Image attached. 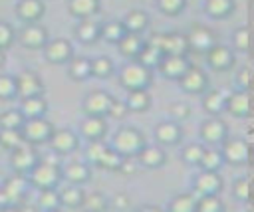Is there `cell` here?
Returning <instances> with one entry per match:
<instances>
[{"mask_svg":"<svg viewBox=\"0 0 254 212\" xmlns=\"http://www.w3.org/2000/svg\"><path fill=\"white\" fill-rule=\"evenodd\" d=\"M26 180L36 190H42V188H58L60 182H62V168H60L58 162L38 159V162L26 174Z\"/></svg>","mask_w":254,"mask_h":212,"instance_id":"1","label":"cell"},{"mask_svg":"<svg viewBox=\"0 0 254 212\" xmlns=\"http://www.w3.org/2000/svg\"><path fill=\"white\" fill-rule=\"evenodd\" d=\"M145 143H147L145 135H143L137 127L127 125V127H119V129L113 133L109 145H111L117 153H121L123 157H135V155L145 147Z\"/></svg>","mask_w":254,"mask_h":212,"instance_id":"2","label":"cell"},{"mask_svg":"<svg viewBox=\"0 0 254 212\" xmlns=\"http://www.w3.org/2000/svg\"><path fill=\"white\" fill-rule=\"evenodd\" d=\"M119 83L125 91L131 89H149V85L153 83V69L141 65L139 61L131 59L129 63H125L119 71Z\"/></svg>","mask_w":254,"mask_h":212,"instance_id":"3","label":"cell"},{"mask_svg":"<svg viewBox=\"0 0 254 212\" xmlns=\"http://www.w3.org/2000/svg\"><path fill=\"white\" fill-rule=\"evenodd\" d=\"M20 133L28 145L38 147V145L48 143V139L54 133V125L46 119V115L44 117H30V119H24Z\"/></svg>","mask_w":254,"mask_h":212,"instance_id":"4","label":"cell"},{"mask_svg":"<svg viewBox=\"0 0 254 212\" xmlns=\"http://www.w3.org/2000/svg\"><path fill=\"white\" fill-rule=\"evenodd\" d=\"M224 164H232V166H242L250 160V143L244 141L242 137H226L220 145H218Z\"/></svg>","mask_w":254,"mask_h":212,"instance_id":"5","label":"cell"},{"mask_svg":"<svg viewBox=\"0 0 254 212\" xmlns=\"http://www.w3.org/2000/svg\"><path fill=\"white\" fill-rule=\"evenodd\" d=\"M198 135H200V139H202V145L218 147V145L228 137V125L220 119V115H208V117L200 123Z\"/></svg>","mask_w":254,"mask_h":212,"instance_id":"6","label":"cell"},{"mask_svg":"<svg viewBox=\"0 0 254 212\" xmlns=\"http://www.w3.org/2000/svg\"><path fill=\"white\" fill-rule=\"evenodd\" d=\"M16 40L20 46H24L28 50H42L46 46V42L50 40V34L40 22H28L18 30Z\"/></svg>","mask_w":254,"mask_h":212,"instance_id":"7","label":"cell"},{"mask_svg":"<svg viewBox=\"0 0 254 212\" xmlns=\"http://www.w3.org/2000/svg\"><path fill=\"white\" fill-rule=\"evenodd\" d=\"M204 59H206V65L214 71H228L234 67L236 63V55H234V50L228 48V46H222V44H214L210 46L204 53Z\"/></svg>","mask_w":254,"mask_h":212,"instance_id":"8","label":"cell"},{"mask_svg":"<svg viewBox=\"0 0 254 212\" xmlns=\"http://www.w3.org/2000/svg\"><path fill=\"white\" fill-rule=\"evenodd\" d=\"M10 153V166L14 168V172H18V174H28L30 172V168L38 162V159H40V155H38V151L34 149V145H28L26 141L22 143V145H18V147H14L12 151H8Z\"/></svg>","mask_w":254,"mask_h":212,"instance_id":"9","label":"cell"},{"mask_svg":"<svg viewBox=\"0 0 254 212\" xmlns=\"http://www.w3.org/2000/svg\"><path fill=\"white\" fill-rule=\"evenodd\" d=\"M177 83H179V87L185 91V93H189V95H200V93H204L210 85H208V75H206V71L204 69H200V67H196V65H189V69L177 79Z\"/></svg>","mask_w":254,"mask_h":212,"instance_id":"10","label":"cell"},{"mask_svg":"<svg viewBox=\"0 0 254 212\" xmlns=\"http://www.w3.org/2000/svg\"><path fill=\"white\" fill-rule=\"evenodd\" d=\"M14 83H16V97L18 99L44 95V91H46L42 77L32 69H22L18 75H14Z\"/></svg>","mask_w":254,"mask_h":212,"instance_id":"11","label":"cell"},{"mask_svg":"<svg viewBox=\"0 0 254 212\" xmlns=\"http://www.w3.org/2000/svg\"><path fill=\"white\" fill-rule=\"evenodd\" d=\"M42 50H44L46 61H50V63H54V65H64V63H67L69 57L73 55V46H71V42L65 40V38L48 40Z\"/></svg>","mask_w":254,"mask_h":212,"instance_id":"12","label":"cell"},{"mask_svg":"<svg viewBox=\"0 0 254 212\" xmlns=\"http://www.w3.org/2000/svg\"><path fill=\"white\" fill-rule=\"evenodd\" d=\"M48 145L52 149V153L65 157L69 153H73L79 145V137L71 131V129H54L52 137L48 139Z\"/></svg>","mask_w":254,"mask_h":212,"instance_id":"13","label":"cell"},{"mask_svg":"<svg viewBox=\"0 0 254 212\" xmlns=\"http://www.w3.org/2000/svg\"><path fill=\"white\" fill-rule=\"evenodd\" d=\"M250 91L246 89H236L226 95L224 101V113L236 117V119H248L250 117Z\"/></svg>","mask_w":254,"mask_h":212,"instance_id":"14","label":"cell"},{"mask_svg":"<svg viewBox=\"0 0 254 212\" xmlns=\"http://www.w3.org/2000/svg\"><path fill=\"white\" fill-rule=\"evenodd\" d=\"M109 131V121L103 115H85L79 123V133L85 141H99L105 139Z\"/></svg>","mask_w":254,"mask_h":212,"instance_id":"15","label":"cell"},{"mask_svg":"<svg viewBox=\"0 0 254 212\" xmlns=\"http://www.w3.org/2000/svg\"><path fill=\"white\" fill-rule=\"evenodd\" d=\"M187 42H189V52H194V53H204L210 46L216 44V36L210 28L206 26H192V30L187 34Z\"/></svg>","mask_w":254,"mask_h":212,"instance_id":"16","label":"cell"},{"mask_svg":"<svg viewBox=\"0 0 254 212\" xmlns=\"http://www.w3.org/2000/svg\"><path fill=\"white\" fill-rule=\"evenodd\" d=\"M190 65V59L189 55H163L159 65L155 69H159V73L165 77V79H173L177 81Z\"/></svg>","mask_w":254,"mask_h":212,"instance_id":"17","label":"cell"},{"mask_svg":"<svg viewBox=\"0 0 254 212\" xmlns=\"http://www.w3.org/2000/svg\"><path fill=\"white\" fill-rule=\"evenodd\" d=\"M111 93H107L105 89H91L81 103V111L83 115H103L107 113V107L111 103Z\"/></svg>","mask_w":254,"mask_h":212,"instance_id":"18","label":"cell"},{"mask_svg":"<svg viewBox=\"0 0 254 212\" xmlns=\"http://www.w3.org/2000/svg\"><path fill=\"white\" fill-rule=\"evenodd\" d=\"M155 139L161 147H173V145H179L183 141V129H181V123L173 121V119H167V121H161L155 125Z\"/></svg>","mask_w":254,"mask_h":212,"instance_id":"19","label":"cell"},{"mask_svg":"<svg viewBox=\"0 0 254 212\" xmlns=\"http://www.w3.org/2000/svg\"><path fill=\"white\" fill-rule=\"evenodd\" d=\"M222 186H224V182H222L220 172H216V170H200L194 176L192 190H194V194H220Z\"/></svg>","mask_w":254,"mask_h":212,"instance_id":"20","label":"cell"},{"mask_svg":"<svg viewBox=\"0 0 254 212\" xmlns=\"http://www.w3.org/2000/svg\"><path fill=\"white\" fill-rule=\"evenodd\" d=\"M135 160L139 162V166H145V168L153 170V168L165 166L167 153H165V149L161 145H147L145 143V147L135 155Z\"/></svg>","mask_w":254,"mask_h":212,"instance_id":"21","label":"cell"},{"mask_svg":"<svg viewBox=\"0 0 254 212\" xmlns=\"http://www.w3.org/2000/svg\"><path fill=\"white\" fill-rule=\"evenodd\" d=\"M14 14L24 24L40 22L46 14V4H44V0H18L14 6Z\"/></svg>","mask_w":254,"mask_h":212,"instance_id":"22","label":"cell"},{"mask_svg":"<svg viewBox=\"0 0 254 212\" xmlns=\"http://www.w3.org/2000/svg\"><path fill=\"white\" fill-rule=\"evenodd\" d=\"M60 168H62V180L65 178V182H69V184L83 186V184H87L91 180V166L87 162L71 160V162H67V164L60 166Z\"/></svg>","mask_w":254,"mask_h":212,"instance_id":"23","label":"cell"},{"mask_svg":"<svg viewBox=\"0 0 254 212\" xmlns=\"http://www.w3.org/2000/svg\"><path fill=\"white\" fill-rule=\"evenodd\" d=\"M28 188H30V184H28V180H26V176H24V174H18V172H16L14 176L6 178V182L2 184V192H4V196L8 198L10 208H12V206H16L20 200H24V198H26Z\"/></svg>","mask_w":254,"mask_h":212,"instance_id":"24","label":"cell"},{"mask_svg":"<svg viewBox=\"0 0 254 212\" xmlns=\"http://www.w3.org/2000/svg\"><path fill=\"white\" fill-rule=\"evenodd\" d=\"M58 196H60V206L62 208H81L83 200H85V192L79 184H65L62 188H58Z\"/></svg>","mask_w":254,"mask_h":212,"instance_id":"25","label":"cell"},{"mask_svg":"<svg viewBox=\"0 0 254 212\" xmlns=\"http://www.w3.org/2000/svg\"><path fill=\"white\" fill-rule=\"evenodd\" d=\"M151 103H153V97H151L149 89H131V91H127V97H125L127 111L145 113V111H149Z\"/></svg>","mask_w":254,"mask_h":212,"instance_id":"26","label":"cell"},{"mask_svg":"<svg viewBox=\"0 0 254 212\" xmlns=\"http://www.w3.org/2000/svg\"><path fill=\"white\" fill-rule=\"evenodd\" d=\"M202 95V109L206 111V115H222L224 113V101H226V93H222L220 89L208 87Z\"/></svg>","mask_w":254,"mask_h":212,"instance_id":"27","label":"cell"},{"mask_svg":"<svg viewBox=\"0 0 254 212\" xmlns=\"http://www.w3.org/2000/svg\"><path fill=\"white\" fill-rule=\"evenodd\" d=\"M143 44H145V40L141 38V34L125 32V34H123V38H121L115 46H117V50H119V53H121L123 57L135 59V57H137V53H139V50L143 48Z\"/></svg>","mask_w":254,"mask_h":212,"instance_id":"28","label":"cell"},{"mask_svg":"<svg viewBox=\"0 0 254 212\" xmlns=\"http://www.w3.org/2000/svg\"><path fill=\"white\" fill-rule=\"evenodd\" d=\"M67 75L73 81H85L91 77V65H89V57L85 55H71L67 61Z\"/></svg>","mask_w":254,"mask_h":212,"instance_id":"29","label":"cell"},{"mask_svg":"<svg viewBox=\"0 0 254 212\" xmlns=\"http://www.w3.org/2000/svg\"><path fill=\"white\" fill-rule=\"evenodd\" d=\"M20 113L30 119V117H44L48 111V101L44 95H34V97H24L20 99Z\"/></svg>","mask_w":254,"mask_h":212,"instance_id":"30","label":"cell"},{"mask_svg":"<svg viewBox=\"0 0 254 212\" xmlns=\"http://www.w3.org/2000/svg\"><path fill=\"white\" fill-rule=\"evenodd\" d=\"M67 10L77 20L93 18L99 12V0H67Z\"/></svg>","mask_w":254,"mask_h":212,"instance_id":"31","label":"cell"},{"mask_svg":"<svg viewBox=\"0 0 254 212\" xmlns=\"http://www.w3.org/2000/svg\"><path fill=\"white\" fill-rule=\"evenodd\" d=\"M196 166H200V170H216V172H220V168L224 166V159H222L220 149L204 145V151H202L200 160H198Z\"/></svg>","mask_w":254,"mask_h":212,"instance_id":"32","label":"cell"},{"mask_svg":"<svg viewBox=\"0 0 254 212\" xmlns=\"http://www.w3.org/2000/svg\"><path fill=\"white\" fill-rule=\"evenodd\" d=\"M125 32H133V34H143L149 26V14L143 10H131L125 14V18L121 20Z\"/></svg>","mask_w":254,"mask_h":212,"instance_id":"33","label":"cell"},{"mask_svg":"<svg viewBox=\"0 0 254 212\" xmlns=\"http://www.w3.org/2000/svg\"><path fill=\"white\" fill-rule=\"evenodd\" d=\"M75 38L85 44V46H91L99 40V24L93 22L91 18H85V20H79V24L75 26Z\"/></svg>","mask_w":254,"mask_h":212,"instance_id":"34","label":"cell"},{"mask_svg":"<svg viewBox=\"0 0 254 212\" xmlns=\"http://www.w3.org/2000/svg\"><path fill=\"white\" fill-rule=\"evenodd\" d=\"M234 0H204V14L214 18V20H220V18H228L232 12H234Z\"/></svg>","mask_w":254,"mask_h":212,"instance_id":"35","label":"cell"},{"mask_svg":"<svg viewBox=\"0 0 254 212\" xmlns=\"http://www.w3.org/2000/svg\"><path fill=\"white\" fill-rule=\"evenodd\" d=\"M161 57H163V52H161L159 48L151 46L149 42H145V44H143V48L139 50V53H137L135 61H139L141 65H145V67H149V69H155V67L159 65Z\"/></svg>","mask_w":254,"mask_h":212,"instance_id":"36","label":"cell"},{"mask_svg":"<svg viewBox=\"0 0 254 212\" xmlns=\"http://www.w3.org/2000/svg\"><path fill=\"white\" fill-rule=\"evenodd\" d=\"M224 202L218 194H196L194 212H222Z\"/></svg>","mask_w":254,"mask_h":212,"instance_id":"37","label":"cell"},{"mask_svg":"<svg viewBox=\"0 0 254 212\" xmlns=\"http://www.w3.org/2000/svg\"><path fill=\"white\" fill-rule=\"evenodd\" d=\"M125 34V28L121 20H111L105 24H99V40H105L107 44H117Z\"/></svg>","mask_w":254,"mask_h":212,"instance_id":"38","label":"cell"},{"mask_svg":"<svg viewBox=\"0 0 254 212\" xmlns=\"http://www.w3.org/2000/svg\"><path fill=\"white\" fill-rule=\"evenodd\" d=\"M89 65H91V77H95V79H109L115 71L113 59L107 55H99L95 59H89Z\"/></svg>","mask_w":254,"mask_h":212,"instance_id":"39","label":"cell"},{"mask_svg":"<svg viewBox=\"0 0 254 212\" xmlns=\"http://www.w3.org/2000/svg\"><path fill=\"white\" fill-rule=\"evenodd\" d=\"M123 159H125V157H123L121 153H117V151L107 143V147L103 149V153H101V157L97 159L95 166L105 168V170H119V166H121Z\"/></svg>","mask_w":254,"mask_h":212,"instance_id":"40","label":"cell"},{"mask_svg":"<svg viewBox=\"0 0 254 212\" xmlns=\"http://www.w3.org/2000/svg\"><path fill=\"white\" fill-rule=\"evenodd\" d=\"M194 200H196L194 192H181L171 198V202L167 204V210L169 212H194Z\"/></svg>","mask_w":254,"mask_h":212,"instance_id":"41","label":"cell"},{"mask_svg":"<svg viewBox=\"0 0 254 212\" xmlns=\"http://www.w3.org/2000/svg\"><path fill=\"white\" fill-rule=\"evenodd\" d=\"M36 208H40V210H58V208H62L60 206L58 188H42V190H38Z\"/></svg>","mask_w":254,"mask_h":212,"instance_id":"42","label":"cell"},{"mask_svg":"<svg viewBox=\"0 0 254 212\" xmlns=\"http://www.w3.org/2000/svg\"><path fill=\"white\" fill-rule=\"evenodd\" d=\"M24 119L20 109H6L0 113V129H20Z\"/></svg>","mask_w":254,"mask_h":212,"instance_id":"43","label":"cell"},{"mask_svg":"<svg viewBox=\"0 0 254 212\" xmlns=\"http://www.w3.org/2000/svg\"><path fill=\"white\" fill-rule=\"evenodd\" d=\"M24 137L20 133V129H0V147L6 151H12L14 147L22 145Z\"/></svg>","mask_w":254,"mask_h":212,"instance_id":"44","label":"cell"},{"mask_svg":"<svg viewBox=\"0 0 254 212\" xmlns=\"http://www.w3.org/2000/svg\"><path fill=\"white\" fill-rule=\"evenodd\" d=\"M202 151H204V145H202V143H189V145L183 147V151H181V159H183V162L196 166L198 160H200Z\"/></svg>","mask_w":254,"mask_h":212,"instance_id":"45","label":"cell"},{"mask_svg":"<svg viewBox=\"0 0 254 212\" xmlns=\"http://www.w3.org/2000/svg\"><path fill=\"white\" fill-rule=\"evenodd\" d=\"M83 208H87V210H95V212H103V210H107V208H109V198H107L103 192L85 194Z\"/></svg>","mask_w":254,"mask_h":212,"instance_id":"46","label":"cell"},{"mask_svg":"<svg viewBox=\"0 0 254 212\" xmlns=\"http://www.w3.org/2000/svg\"><path fill=\"white\" fill-rule=\"evenodd\" d=\"M16 99V83L14 75L0 73V101H14Z\"/></svg>","mask_w":254,"mask_h":212,"instance_id":"47","label":"cell"},{"mask_svg":"<svg viewBox=\"0 0 254 212\" xmlns=\"http://www.w3.org/2000/svg\"><path fill=\"white\" fill-rule=\"evenodd\" d=\"M248 36H250L248 26L236 28V30L232 32V50H234V52H240V53H246V52H248V42H250Z\"/></svg>","mask_w":254,"mask_h":212,"instance_id":"48","label":"cell"},{"mask_svg":"<svg viewBox=\"0 0 254 212\" xmlns=\"http://www.w3.org/2000/svg\"><path fill=\"white\" fill-rule=\"evenodd\" d=\"M232 196L240 202H248L250 200V180L246 176H240L232 182Z\"/></svg>","mask_w":254,"mask_h":212,"instance_id":"49","label":"cell"},{"mask_svg":"<svg viewBox=\"0 0 254 212\" xmlns=\"http://www.w3.org/2000/svg\"><path fill=\"white\" fill-rule=\"evenodd\" d=\"M157 6L165 16H179L185 10L187 0H157Z\"/></svg>","mask_w":254,"mask_h":212,"instance_id":"50","label":"cell"},{"mask_svg":"<svg viewBox=\"0 0 254 212\" xmlns=\"http://www.w3.org/2000/svg\"><path fill=\"white\" fill-rule=\"evenodd\" d=\"M169 117H171L173 121H177V123L185 121L187 117H190V105L185 103V101H175V103H171V105H169Z\"/></svg>","mask_w":254,"mask_h":212,"instance_id":"51","label":"cell"},{"mask_svg":"<svg viewBox=\"0 0 254 212\" xmlns=\"http://www.w3.org/2000/svg\"><path fill=\"white\" fill-rule=\"evenodd\" d=\"M14 40H16V32H14L12 24L0 20V50L6 52V50L14 44Z\"/></svg>","mask_w":254,"mask_h":212,"instance_id":"52","label":"cell"},{"mask_svg":"<svg viewBox=\"0 0 254 212\" xmlns=\"http://www.w3.org/2000/svg\"><path fill=\"white\" fill-rule=\"evenodd\" d=\"M105 147H107V143H103V139H99V141H87V149H85V159H87V162L95 164Z\"/></svg>","mask_w":254,"mask_h":212,"instance_id":"53","label":"cell"},{"mask_svg":"<svg viewBox=\"0 0 254 212\" xmlns=\"http://www.w3.org/2000/svg\"><path fill=\"white\" fill-rule=\"evenodd\" d=\"M127 113H129V111H127L125 101H121V99H117V97H111V103H109V107H107L105 117H111V119H123Z\"/></svg>","mask_w":254,"mask_h":212,"instance_id":"54","label":"cell"},{"mask_svg":"<svg viewBox=\"0 0 254 212\" xmlns=\"http://www.w3.org/2000/svg\"><path fill=\"white\" fill-rule=\"evenodd\" d=\"M234 81H236V87H238V89H246V91H250V67H248V65L240 67V69L236 71Z\"/></svg>","mask_w":254,"mask_h":212,"instance_id":"55","label":"cell"},{"mask_svg":"<svg viewBox=\"0 0 254 212\" xmlns=\"http://www.w3.org/2000/svg\"><path fill=\"white\" fill-rule=\"evenodd\" d=\"M109 206H113V208H117V210L127 208V206H129V198H127V194H115V196L109 200Z\"/></svg>","mask_w":254,"mask_h":212,"instance_id":"56","label":"cell"},{"mask_svg":"<svg viewBox=\"0 0 254 212\" xmlns=\"http://www.w3.org/2000/svg\"><path fill=\"white\" fill-rule=\"evenodd\" d=\"M6 63V53H4V50H0V67Z\"/></svg>","mask_w":254,"mask_h":212,"instance_id":"57","label":"cell"}]
</instances>
